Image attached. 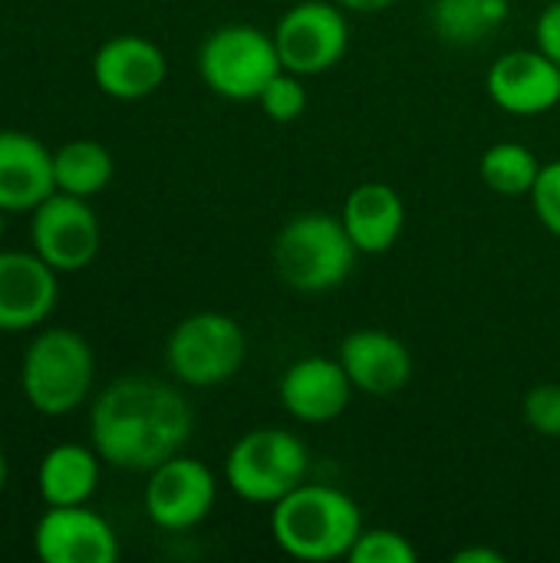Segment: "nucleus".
I'll return each instance as SVG.
<instances>
[{"label":"nucleus","instance_id":"1","mask_svg":"<svg viewBox=\"0 0 560 563\" xmlns=\"http://www.w3.org/2000/svg\"><path fill=\"white\" fill-rule=\"evenodd\" d=\"M191 406L152 376H125L99 393L89 412L92 449L102 462L125 472H152L182 455L191 439Z\"/></svg>","mask_w":560,"mask_h":563},{"label":"nucleus","instance_id":"2","mask_svg":"<svg viewBox=\"0 0 560 563\" xmlns=\"http://www.w3.org/2000/svg\"><path fill=\"white\" fill-rule=\"evenodd\" d=\"M363 531L360 505L333 485H297L271 511V534L277 548L307 563L340 561Z\"/></svg>","mask_w":560,"mask_h":563},{"label":"nucleus","instance_id":"3","mask_svg":"<svg viewBox=\"0 0 560 563\" xmlns=\"http://www.w3.org/2000/svg\"><path fill=\"white\" fill-rule=\"evenodd\" d=\"M356 254L343 218L323 211L290 218L274 241V267L281 280L300 294H327L340 287L350 277Z\"/></svg>","mask_w":560,"mask_h":563},{"label":"nucleus","instance_id":"4","mask_svg":"<svg viewBox=\"0 0 560 563\" xmlns=\"http://www.w3.org/2000/svg\"><path fill=\"white\" fill-rule=\"evenodd\" d=\"M96 360L76 330H43L23 353L20 386L40 416H66L79 409L92 389Z\"/></svg>","mask_w":560,"mask_h":563},{"label":"nucleus","instance_id":"5","mask_svg":"<svg viewBox=\"0 0 560 563\" xmlns=\"http://www.w3.org/2000/svg\"><path fill=\"white\" fill-rule=\"evenodd\" d=\"M307 472L310 452L287 429H251L231 445L224 459V482L248 505L274 508L307 482Z\"/></svg>","mask_w":560,"mask_h":563},{"label":"nucleus","instance_id":"6","mask_svg":"<svg viewBox=\"0 0 560 563\" xmlns=\"http://www.w3.org/2000/svg\"><path fill=\"white\" fill-rule=\"evenodd\" d=\"M281 69L284 63L274 33H264L251 23L218 26L198 49V73L205 86L231 102H257Z\"/></svg>","mask_w":560,"mask_h":563},{"label":"nucleus","instance_id":"7","mask_svg":"<svg viewBox=\"0 0 560 563\" xmlns=\"http://www.w3.org/2000/svg\"><path fill=\"white\" fill-rule=\"evenodd\" d=\"M248 356L244 330L234 317L201 310L185 317L165 343L168 373L195 389H211L228 383Z\"/></svg>","mask_w":560,"mask_h":563},{"label":"nucleus","instance_id":"8","mask_svg":"<svg viewBox=\"0 0 560 563\" xmlns=\"http://www.w3.org/2000/svg\"><path fill=\"white\" fill-rule=\"evenodd\" d=\"M274 43H277L284 69L297 76H320L347 56L350 23L340 3L304 0V3H294L277 20Z\"/></svg>","mask_w":560,"mask_h":563},{"label":"nucleus","instance_id":"9","mask_svg":"<svg viewBox=\"0 0 560 563\" xmlns=\"http://www.w3.org/2000/svg\"><path fill=\"white\" fill-rule=\"evenodd\" d=\"M30 241L33 251L56 274H73L96 261L102 231L96 211L89 208V198L53 191L43 205L33 208Z\"/></svg>","mask_w":560,"mask_h":563},{"label":"nucleus","instance_id":"10","mask_svg":"<svg viewBox=\"0 0 560 563\" xmlns=\"http://www.w3.org/2000/svg\"><path fill=\"white\" fill-rule=\"evenodd\" d=\"M218 501V482L198 459L175 455L149 472L145 515L162 531L198 528Z\"/></svg>","mask_w":560,"mask_h":563},{"label":"nucleus","instance_id":"11","mask_svg":"<svg viewBox=\"0 0 560 563\" xmlns=\"http://www.w3.org/2000/svg\"><path fill=\"white\" fill-rule=\"evenodd\" d=\"M33 551L43 563H116L119 538L92 508L63 505L43 511L36 521Z\"/></svg>","mask_w":560,"mask_h":563},{"label":"nucleus","instance_id":"12","mask_svg":"<svg viewBox=\"0 0 560 563\" xmlns=\"http://www.w3.org/2000/svg\"><path fill=\"white\" fill-rule=\"evenodd\" d=\"M485 86L502 112L541 115L560 102V66L545 49H512L492 63Z\"/></svg>","mask_w":560,"mask_h":563},{"label":"nucleus","instance_id":"13","mask_svg":"<svg viewBox=\"0 0 560 563\" xmlns=\"http://www.w3.org/2000/svg\"><path fill=\"white\" fill-rule=\"evenodd\" d=\"M56 297V271L36 251H0V333L40 327L53 313Z\"/></svg>","mask_w":560,"mask_h":563},{"label":"nucleus","instance_id":"14","mask_svg":"<svg viewBox=\"0 0 560 563\" xmlns=\"http://www.w3.org/2000/svg\"><path fill=\"white\" fill-rule=\"evenodd\" d=\"M281 406L304 426H323L347 412L353 383L340 360L304 356L281 376Z\"/></svg>","mask_w":560,"mask_h":563},{"label":"nucleus","instance_id":"15","mask_svg":"<svg viewBox=\"0 0 560 563\" xmlns=\"http://www.w3.org/2000/svg\"><path fill=\"white\" fill-rule=\"evenodd\" d=\"M165 73H168L165 53L152 40L135 36V33L106 40L92 56L96 86L106 96L122 99V102L152 96L165 82Z\"/></svg>","mask_w":560,"mask_h":563},{"label":"nucleus","instance_id":"16","mask_svg":"<svg viewBox=\"0 0 560 563\" xmlns=\"http://www.w3.org/2000/svg\"><path fill=\"white\" fill-rule=\"evenodd\" d=\"M353 383L366 396H393L413 379V356L406 343L386 330H353L340 343L337 356Z\"/></svg>","mask_w":560,"mask_h":563},{"label":"nucleus","instance_id":"17","mask_svg":"<svg viewBox=\"0 0 560 563\" xmlns=\"http://www.w3.org/2000/svg\"><path fill=\"white\" fill-rule=\"evenodd\" d=\"M53 191V152L36 135L0 129V208L33 211Z\"/></svg>","mask_w":560,"mask_h":563},{"label":"nucleus","instance_id":"18","mask_svg":"<svg viewBox=\"0 0 560 563\" xmlns=\"http://www.w3.org/2000/svg\"><path fill=\"white\" fill-rule=\"evenodd\" d=\"M343 228L360 254H386L406 224V205L386 181H363L343 201Z\"/></svg>","mask_w":560,"mask_h":563},{"label":"nucleus","instance_id":"19","mask_svg":"<svg viewBox=\"0 0 560 563\" xmlns=\"http://www.w3.org/2000/svg\"><path fill=\"white\" fill-rule=\"evenodd\" d=\"M99 462L102 459L96 449L76 442H63L50 449L36 472L40 498L46 501V508L86 505L99 488Z\"/></svg>","mask_w":560,"mask_h":563},{"label":"nucleus","instance_id":"20","mask_svg":"<svg viewBox=\"0 0 560 563\" xmlns=\"http://www.w3.org/2000/svg\"><path fill=\"white\" fill-rule=\"evenodd\" d=\"M112 172H116V162L102 142L73 139L53 152L56 191L76 195V198H92L112 181Z\"/></svg>","mask_w":560,"mask_h":563},{"label":"nucleus","instance_id":"21","mask_svg":"<svg viewBox=\"0 0 560 563\" xmlns=\"http://www.w3.org/2000/svg\"><path fill=\"white\" fill-rule=\"evenodd\" d=\"M508 20V0H436L432 26L449 46H475Z\"/></svg>","mask_w":560,"mask_h":563},{"label":"nucleus","instance_id":"22","mask_svg":"<svg viewBox=\"0 0 560 563\" xmlns=\"http://www.w3.org/2000/svg\"><path fill=\"white\" fill-rule=\"evenodd\" d=\"M479 172H482V181L495 195L521 198V195H531V188L541 175V162L521 142H495L492 148H485Z\"/></svg>","mask_w":560,"mask_h":563},{"label":"nucleus","instance_id":"23","mask_svg":"<svg viewBox=\"0 0 560 563\" xmlns=\"http://www.w3.org/2000/svg\"><path fill=\"white\" fill-rule=\"evenodd\" d=\"M416 548L409 544L406 534L389 531V528H363L356 544L350 548V563H416Z\"/></svg>","mask_w":560,"mask_h":563},{"label":"nucleus","instance_id":"24","mask_svg":"<svg viewBox=\"0 0 560 563\" xmlns=\"http://www.w3.org/2000/svg\"><path fill=\"white\" fill-rule=\"evenodd\" d=\"M257 102H261L264 115L274 119V122H281V125L300 119L304 109H307V86H304V76H297V73H290V69H281V73L267 82V89L261 92Z\"/></svg>","mask_w":560,"mask_h":563},{"label":"nucleus","instance_id":"25","mask_svg":"<svg viewBox=\"0 0 560 563\" xmlns=\"http://www.w3.org/2000/svg\"><path fill=\"white\" fill-rule=\"evenodd\" d=\"M521 416L525 422L545 435V439H560V386L558 383H538L525 393L521 399Z\"/></svg>","mask_w":560,"mask_h":563},{"label":"nucleus","instance_id":"26","mask_svg":"<svg viewBox=\"0 0 560 563\" xmlns=\"http://www.w3.org/2000/svg\"><path fill=\"white\" fill-rule=\"evenodd\" d=\"M531 201L538 211V221L560 238V158L541 165V175L531 188Z\"/></svg>","mask_w":560,"mask_h":563},{"label":"nucleus","instance_id":"27","mask_svg":"<svg viewBox=\"0 0 560 563\" xmlns=\"http://www.w3.org/2000/svg\"><path fill=\"white\" fill-rule=\"evenodd\" d=\"M538 49H545L560 66V0H551L538 16Z\"/></svg>","mask_w":560,"mask_h":563},{"label":"nucleus","instance_id":"28","mask_svg":"<svg viewBox=\"0 0 560 563\" xmlns=\"http://www.w3.org/2000/svg\"><path fill=\"white\" fill-rule=\"evenodd\" d=\"M452 563H505V554H498L492 548H465V551L452 554Z\"/></svg>","mask_w":560,"mask_h":563},{"label":"nucleus","instance_id":"29","mask_svg":"<svg viewBox=\"0 0 560 563\" xmlns=\"http://www.w3.org/2000/svg\"><path fill=\"white\" fill-rule=\"evenodd\" d=\"M333 3H340L343 10H356V13H376V10H386L396 0H333Z\"/></svg>","mask_w":560,"mask_h":563},{"label":"nucleus","instance_id":"30","mask_svg":"<svg viewBox=\"0 0 560 563\" xmlns=\"http://www.w3.org/2000/svg\"><path fill=\"white\" fill-rule=\"evenodd\" d=\"M7 485V459H3V449H0V492Z\"/></svg>","mask_w":560,"mask_h":563},{"label":"nucleus","instance_id":"31","mask_svg":"<svg viewBox=\"0 0 560 563\" xmlns=\"http://www.w3.org/2000/svg\"><path fill=\"white\" fill-rule=\"evenodd\" d=\"M0 238H3V208H0Z\"/></svg>","mask_w":560,"mask_h":563}]
</instances>
